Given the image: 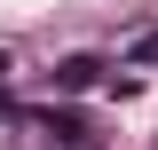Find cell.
Instances as JSON below:
<instances>
[{
    "label": "cell",
    "instance_id": "cell-1",
    "mask_svg": "<svg viewBox=\"0 0 158 150\" xmlns=\"http://www.w3.org/2000/svg\"><path fill=\"white\" fill-rule=\"evenodd\" d=\"M32 127L48 134V142H63V150L87 142V119H79V111H56V103H48V111H32Z\"/></svg>",
    "mask_w": 158,
    "mask_h": 150
},
{
    "label": "cell",
    "instance_id": "cell-2",
    "mask_svg": "<svg viewBox=\"0 0 158 150\" xmlns=\"http://www.w3.org/2000/svg\"><path fill=\"white\" fill-rule=\"evenodd\" d=\"M95 79H103V56H71V63H56V87H63V95L95 87Z\"/></svg>",
    "mask_w": 158,
    "mask_h": 150
},
{
    "label": "cell",
    "instance_id": "cell-3",
    "mask_svg": "<svg viewBox=\"0 0 158 150\" xmlns=\"http://www.w3.org/2000/svg\"><path fill=\"white\" fill-rule=\"evenodd\" d=\"M127 63H158V24H150V32H135V48H127Z\"/></svg>",
    "mask_w": 158,
    "mask_h": 150
},
{
    "label": "cell",
    "instance_id": "cell-4",
    "mask_svg": "<svg viewBox=\"0 0 158 150\" xmlns=\"http://www.w3.org/2000/svg\"><path fill=\"white\" fill-rule=\"evenodd\" d=\"M0 71H8V48H0Z\"/></svg>",
    "mask_w": 158,
    "mask_h": 150
}]
</instances>
